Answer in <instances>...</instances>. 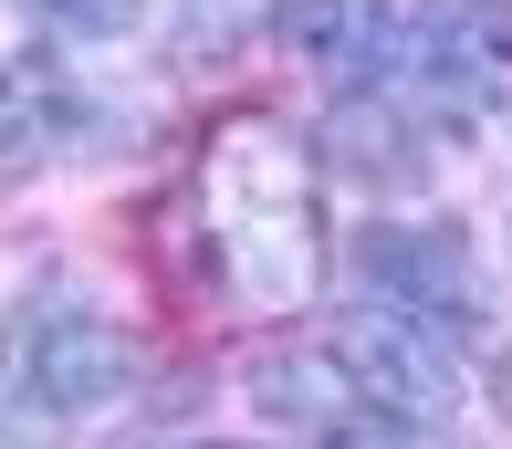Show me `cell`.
I'll return each instance as SVG.
<instances>
[{
    "mask_svg": "<svg viewBox=\"0 0 512 449\" xmlns=\"http://www.w3.org/2000/svg\"><path fill=\"white\" fill-rule=\"evenodd\" d=\"M189 220L199 251L220 272V293L241 314H304L324 293V188H314V147L283 126L272 105H230L199 136L189 168Z\"/></svg>",
    "mask_w": 512,
    "mask_h": 449,
    "instance_id": "obj_1",
    "label": "cell"
},
{
    "mask_svg": "<svg viewBox=\"0 0 512 449\" xmlns=\"http://www.w3.org/2000/svg\"><path fill=\"white\" fill-rule=\"evenodd\" d=\"M126 387H136L126 335H115L84 293H63V282L32 293L0 324V429L11 439H74L84 418H105Z\"/></svg>",
    "mask_w": 512,
    "mask_h": 449,
    "instance_id": "obj_2",
    "label": "cell"
},
{
    "mask_svg": "<svg viewBox=\"0 0 512 449\" xmlns=\"http://www.w3.org/2000/svg\"><path fill=\"white\" fill-rule=\"evenodd\" d=\"M324 356H335V376H345V397H356V408L398 418V429H439V418L460 408V366H450V345H439L418 314H398V303H377V314H345Z\"/></svg>",
    "mask_w": 512,
    "mask_h": 449,
    "instance_id": "obj_3",
    "label": "cell"
},
{
    "mask_svg": "<svg viewBox=\"0 0 512 449\" xmlns=\"http://www.w3.org/2000/svg\"><path fill=\"white\" fill-rule=\"evenodd\" d=\"M356 262L398 293V314H471V241H460V220H377L356 241Z\"/></svg>",
    "mask_w": 512,
    "mask_h": 449,
    "instance_id": "obj_4",
    "label": "cell"
},
{
    "mask_svg": "<svg viewBox=\"0 0 512 449\" xmlns=\"http://www.w3.org/2000/svg\"><path fill=\"white\" fill-rule=\"evenodd\" d=\"M304 53L314 74L345 94V105H366V94L387 84V63H398V21H387V0H314L304 11Z\"/></svg>",
    "mask_w": 512,
    "mask_h": 449,
    "instance_id": "obj_5",
    "label": "cell"
},
{
    "mask_svg": "<svg viewBox=\"0 0 512 449\" xmlns=\"http://www.w3.org/2000/svg\"><path fill=\"white\" fill-rule=\"evenodd\" d=\"M63 136H74V84H63L42 53L0 63V188H21Z\"/></svg>",
    "mask_w": 512,
    "mask_h": 449,
    "instance_id": "obj_6",
    "label": "cell"
},
{
    "mask_svg": "<svg viewBox=\"0 0 512 449\" xmlns=\"http://www.w3.org/2000/svg\"><path fill=\"white\" fill-rule=\"evenodd\" d=\"M251 408L262 418H283V429H304V439H324V429H345V376H335V356H272V366H251Z\"/></svg>",
    "mask_w": 512,
    "mask_h": 449,
    "instance_id": "obj_7",
    "label": "cell"
},
{
    "mask_svg": "<svg viewBox=\"0 0 512 449\" xmlns=\"http://www.w3.org/2000/svg\"><path fill=\"white\" fill-rule=\"evenodd\" d=\"M293 0H178V53H230L262 21H283Z\"/></svg>",
    "mask_w": 512,
    "mask_h": 449,
    "instance_id": "obj_8",
    "label": "cell"
},
{
    "mask_svg": "<svg viewBox=\"0 0 512 449\" xmlns=\"http://www.w3.org/2000/svg\"><path fill=\"white\" fill-rule=\"evenodd\" d=\"M314 449H439L429 429H398V418H345V429H324Z\"/></svg>",
    "mask_w": 512,
    "mask_h": 449,
    "instance_id": "obj_9",
    "label": "cell"
},
{
    "mask_svg": "<svg viewBox=\"0 0 512 449\" xmlns=\"http://www.w3.org/2000/svg\"><path fill=\"white\" fill-rule=\"evenodd\" d=\"M42 21H63V32H126V11L136 0H32Z\"/></svg>",
    "mask_w": 512,
    "mask_h": 449,
    "instance_id": "obj_10",
    "label": "cell"
},
{
    "mask_svg": "<svg viewBox=\"0 0 512 449\" xmlns=\"http://www.w3.org/2000/svg\"><path fill=\"white\" fill-rule=\"evenodd\" d=\"M147 449H209V439H147Z\"/></svg>",
    "mask_w": 512,
    "mask_h": 449,
    "instance_id": "obj_11",
    "label": "cell"
},
{
    "mask_svg": "<svg viewBox=\"0 0 512 449\" xmlns=\"http://www.w3.org/2000/svg\"><path fill=\"white\" fill-rule=\"evenodd\" d=\"M502 408H512V356H502Z\"/></svg>",
    "mask_w": 512,
    "mask_h": 449,
    "instance_id": "obj_12",
    "label": "cell"
}]
</instances>
